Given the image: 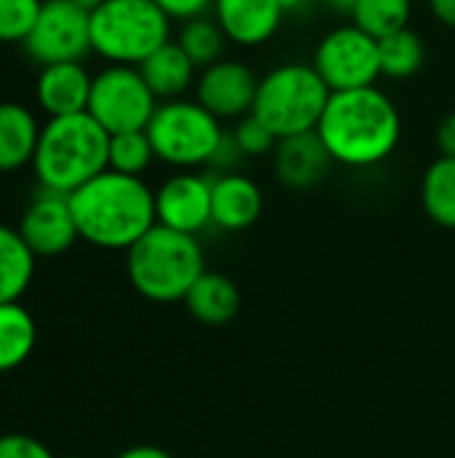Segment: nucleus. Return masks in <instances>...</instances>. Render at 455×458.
I'll list each match as a JSON object with an SVG mask.
<instances>
[{
  "instance_id": "34",
  "label": "nucleus",
  "mask_w": 455,
  "mask_h": 458,
  "mask_svg": "<svg viewBox=\"0 0 455 458\" xmlns=\"http://www.w3.org/2000/svg\"><path fill=\"white\" fill-rule=\"evenodd\" d=\"M115 458H172V454H166L164 448H156V445H134V448L121 451Z\"/></svg>"
},
{
  "instance_id": "27",
  "label": "nucleus",
  "mask_w": 455,
  "mask_h": 458,
  "mask_svg": "<svg viewBox=\"0 0 455 458\" xmlns=\"http://www.w3.org/2000/svg\"><path fill=\"white\" fill-rule=\"evenodd\" d=\"M156 161V150L150 145L147 131H123V134H110V153H107V169L129 174V177H142L150 164Z\"/></svg>"
},
{
  "instance_id": "1",
  "label": "nucleus",
  "mask_w": 455,
  "mask_h": 458,
  "mask_svg": "<svg viewBox=\"0 0 455 458\" xmlns=\"http://www.w3.org/2000/svg\"><path fill=\"white\" fill-rule=\"evenodd\" d=\"M335 164L370 169L394 156L402 140V115L394 99L378 89L335 91L316 126Z\"/></svg>"
},
{
  "instance_id": "4",
  "label": "nucleus",
  "mask_w": 455,
  "mask_h": 458,
  "mask_svg": "<svg viewBox=\"0 0 455 458\" xmlns=\"http://www.w3.org/2000/svg\"><path fill=\"white\" fill-rule=\"evenodd\" d=\"M196 236L153 225L129 252L126 274L131 287L153 303L185 301L188 290L206 271Z\"/></svg>"
},
{
  "instance_id": "21",
  "label": "nucleus",
  "mask_w": 455,
  "mask_h": 458,
  "mask_svg": "<svg viewBox=\"0 0 455 458\" xmlns=\"http://www.w3.org/2000/svg\"><path fill=\"white\" fill-rule=\"evenodd\" d=\"M35 276V255L19 228L0 223V303H19Z\"/></svg>"
},
{
  "instance_id": "17",
  "label": "nucleus",
  "mask_w": 455,
  "mask_h": 458,
  "mask_svg": "<svg viewBox=\"0 0 455 458\" xmlns=\"http://www.w3.org/2000/svg\"><path fill=\"white\" fill-rule=\"evenodd\" d=\"M263 212L260 185L239 172H223L212 180V225L223 231H247Z\"/></svg>"
},
{
  "instance_id": "33",
  "label": "nucleus",
  "mask_w": 455,
  "mask_h": 458,
  "mask_svg": "<svg viewBox=\"0 0 455 458\" xmlns=\"http://www.w3.org/2000/svg\"><path fill=\"white\" fill-rule=\"evenodd\" d=\"M429 11L442 27L455 30V0H429Z\"/></svg>"
},
{
  "instance_id": "19",
  "label": "nucleus",
  "mask_w": 455,
  "mask_h": 458,
  "mask_svg": "<svg viewBox=\"0 0 455 458\" xmlns=\"http://www.w3.org/2000/svg\"><path fill=\"white\" fill-rule=\"evenodd\" d=\"M40 123L21 102H0V172H19L35 158Z\"/></svg>"
},
{
  "instance_id": "8",
  "label": "nucleus",
  "mask_w": 455,
  "mask_h": 458,
  "mask_svg": "<svg viewBox=\"0 0 455 458\" xmlns=\"http://www.w3.org/2000/svg\"><path fill=\"white\" fill-rule=\"evenodd\" d=\"M158 107L156 94L145 83L139 67L107 64L91 81V97L86 113L107 131H142L147 129Z\"/></svg>"
},
{
  "instance_id": "29",
  "label": "nucleus",
  "mask_w": 455,
  "mask_h": 458,
  "mask_svg": "<svg viewBox=\"0 0 455 458\" xmlns=\"http://www.w3.org/2000/svg\"><path fill=\"white\" fill-rule=\"evenodd\" d=\"M231 137L236 148L241 150V156H265V153H274L279 145V137L252 113L236 121Z\"/></svg>"
},
{
  "instance_id": "12",
  "label": "nucleus",
  "mask_w": 455,
  "mask_h": 458,
  "mask_svg": "<svg viewBox=\"0 0 455 458\" xmlns=\"http://www.w3.org/2000/svg\"><path fill=\"white\" fill-rule=\"evenodd\" d=\"M156 223L198 236L212 223V180L198 172H177L156 191Z\"/></svg>"
},
{
  "instance_id": "18",
  "label": "nucleus",
  "mask_w": 455,
  "mask_h": 458,
  "mask_svg": "<svg viewBox=\"0 0 455 458\" xmlns=\"http://www.w3.org/2000/svg\"><path fill=\"white\" fill-rule=\"evenodd\" d=\"M185 309L193 319L209 327H223L236 319L241 309V293L225 274L204 271L185 295Z\"/></svg>"
},
{
  "instance_id": "3",
  "label": "nucleus",
  "mask_w": 455,
  "mask_h": 458,
  "mask_svg": "<svg viewBox=\"0 0 455 458\" xmlns=\"http://www.w3.org/2000/svg\"><path fill=\"white\" fill-rule=\"evenodd\" d=\"M110 134L88 115H56L40 126L32 169L46 191L75 193L107 169Z\"/></svg>"
},
{
  "instance_id": "31",
  "label": "nucleus",
  "mask_w": 455,
  "mask_h": 458,
  "mask_svg": "<svg viewBox=\"0 0 455 458\" xmlns=\"http://www.w3.org/2000/svg\"><path fill=\"white\" fill-rule=\"evenodd\" d=\"M172 21H190L198 16H206L215 5V0H153Z\"/></svg>"
},
{
  "instance_id": "22",
  "label": "nucleus",
  "mask_w": 455,
  "mask_h": 458,
  "mask_svg": "<svg viewBox=\"0 0 455 458\" xmlns=\"http://www.w3.org/2000/svg\"><path fill=\"white\" fill-rule=\"evenodd\" d=\"M38 344L32 314L21 303H0V373L21 368Z\"/></svg>"
},
{
  "instance_id": "26",
  "label": "nucleus",
  "mask_w": 455,
  "mask_h": 458,
  "mask_svg": "<svg viewBox=\"0 0 455 458\" xmlns=\"http://www.w3.org/2000/svg\"><path fill=\"white\" fill-rule=\"evenodd\" d=\"M413 3L410 0H359V5L351 13V21L373 35L375 40H383L394 32H402L410 27Z\"/></svg>"
},
{
  "instance_id": "6",
  "label": "nucleus",
  "mask_w": 455,
  "mask_h": 458,
  "mask_svg": "<svg viewBox=\"0 0 455 458\" xmlns=\"http://www.w3.org/2000/svg\"><path fill=\"white\" fill-rule=\"evenodd\" d=\"M172 40V19L153 0H102L91 11V51L110 64L139 67Z\"/></svg>"
},
{
  "instance_id": "30",
  "label": "nucleus",
  "mask_w": 455,
  "mask_h": 458,
  "mask_svg": "<svg viewBox=\"0 0 455 458\" xmlns=\"http://www.w3.org/2000/svg\"><path fill=\"white\" fill-rule=\"evenodd\" d=\"M0 458H54V454L29 435H3L0 437Z\"/></svg>"
},
{
  "instance_id": "10",
  "label": "nucleus",
  "mask_w": 455,
  "mask_h": 458,
  "mask_svg": "<svg viewBox=\"0 0 455 458\" xmlns=\"http://www.w3.org/2000/svg\"><path fill=\"white\" fill-rule=\"evenodd\" d=\"M21 46L40 67L80 62L91 51V13L72 0H43L38 21Z\"/></svg>"
},
{
  "instance_id": "5",
  "label": "nucleus",
  "mask_w": 455,
  "mask_h": 458,
  "mask_svg": "<svg viewBox=\"0 0 455 458\" xmlns=\"http://www.w3.org/2000/svg\"><path fill=\"white\" fill-rule=\"evenodd\" d=\"M333 91L314 64L284 62L260 78L252 115H257L279 140L316 131Z\"/></svg>"
},
{
  "instance_id": "7",
  "label": "nucleus",
  "mask_w": 455,
  "mask_h": 458,
  "mask_svg": "<svg viewBox=\"0 0 455 458\" xmlns=\"http://www.w3.org/2000/svg\"><path fill=\"white\" fill-rule=\"evenodd\" d=\"M145 131L150 137L156 158L182 172L215 166L228 137L223 121L215 118L196 99L158 102Z\"/></svg>"
},
{
  "instance_id": "2",
  "label": "nucleus",
  "mask_w": 455,
  "mask_h": 458,
  "mask_svg": "<svg viewBox=\"0 0 455 458\" xmlns=\"http://www.w3.org/2000/svg\"><path fill=\"white\" fill-rule=\"evenodd\" d=\"M70 207L78 236L99 250L129 252L156 225V191L113 169L70 193Z\"/></svg>"
},
{
  "instance_id": "24",
  "label": "nucleus",
  "mask_w": 455,
  "mask_h": 458,
  "mask_svg": "<svg viewBox=\"0 0 455 458\" xmlns=\"http://www.w3.org/2000/svg\"><path fill=\"white\" fill-rule=\"evenodd\" d=\"M378 48H381V75L392 81L413 78L426 62L424 38L410 27L378 40Z\"/></svg>"
},
{
  "instance_id": "15",
  "label": "nucleus",
  "mask_w": 455,
  "mask_h": 458,
  "mask_svg": "<svg viewBox=\"0 0 455 458\" xmlns=\"http://www.w3.org/2000/svg\"><path fill=\"white\" fill-rule=\"evenodd\" d=\"M271 156H274L276 180L290 191L316 188L330 174V169L335 164L316 131L279 140V145Z\"/></svg>"
},
{
  "instance_id": "28",
  "label": "nucleus",
  "mask_w": 455,
  "mask_h": 458,
  "mask_svg": "<svg viewBox=\"0 0 455 458\" xmlns=\"http://www.w3.org/2000/svg\"><path fill=\"white\" fill-rule=\"evenodd\" d=\"M40 8L43 0H0V43H24Z\"/></svg>"
},
{
  "instance_id": "20",
  "label": "nucleus",
  "mask_w": 455,
  "mask_h": 458,
  "mask_svg": "<svg viewBox=\"0 0 455 458\" xmlns=\"http://www.w3.org/2000/svg\"><path fill=\"white\" fill-rule=\"evenodd\" d=\"M196 70L198 67L190 62L177 40L164 43L139 64V72L158 102L182 99V94L196 83Z\"/></svg>"
},
{
  "instance_id": "14",
  "label": "nucleus",
  "mask_w": 455,
  "mask_h": 458,
  "mask_svg": "<svg viewBox=\"0 0 455 458\" xmlns=\"http://www.w3.org/2000/svg\"><path fill=\"white\" fill-rule=\"evenodd\" d=\"M212 16L228 43L257 48L282 30L287 11L282 0H215Z\"/></svg>"
},
{
  "instance_id": "37",
  "label": "nucleus",
  "mask_w": 455,
  "mask_h": 458,
  "mask_svg": "<svg viewBox=\"0 0 455 458\" xmlns=\"http://www.w3.org/2000/svg\"><path fill=\"white\" fill-rule=\"evenodd\" d=\"M72 3H78L80 8H86V11L91 13L94 8H99V3H102V0H72Z\"/></svg>"
},
{
  "instance_id": "11",
  "label": "nucleus",
  "mask_w": 455,
  "mask_h": 458,
  "mask_svg": "<svg viewBox=\"0 0 455 458\" xmlns=\"http://www.w3.org/2000/svg\"><path fill=\"white\" fill-rule=\"evenodd\" d=\"M260 78L239 59H220L196 78V102L220 121H239L252 113Z\"/></svg>"
},
{
  "instance_id": "9",
  "label": "nucleus",
  "mask_w": 455,
  "mask_h": 458,
  "mask_svg": "<svg viewBox=\"0 0 455 458\" xmlns=\"http://www.w3.org/2000/svg\"><path fill=\"white\" fill-rule=\"evenodd\" d=\"M311 64L333 94L367 89L381 78V48L373 35L351 21L330 30L319 40Z\"/></svg>"
},
{
  "instance_id": "16",
  "label": "nucleus",
  "mask_w": 455,
  "mask_h": 458,
  "mask_svg": "<svg viewBox=\"0 0 455 458\" xmlns=\"http://www.w3.org/2000/svg\"><path fill=\"white\" fill-rule=\"evenodd\" d=\"M91 81L94 75H88V70L80 62L46 64L40 67L35 83L38 105L48 113V118L86 113L91 97Z\"/></svg>"
},
{
  "instance_id": "32",
  "label": "nucleus",
  "mask_w": 455,
  "mask_h": 458,
  "mask_svg": "<svg viewBox=\"0 0 455 458\" xmlns=\"http://www.w3.org/2000/svg\"><path fill=\"white\" fill-rule=\"evenodd\" d=\"M437 148H440L442 156L455 158V110L448 113L437 126Z\"/></svg>"
},
{
  "instance_id": "36",
  "label": "nucleus",
  "mask_w": 455,
  "mask_h": 458,
  "mask_svg": "<svg viewBox=\"0 0 455 458\" xmlns=\"http://www.w3.org/2000/svg\"><path fill=\"white\" fill-rule=\"evenodd\" d=\"M282 3H284V11H287V13H298L300 8L308 5V0H282Z\"/></svg>"
},
{
  "instance_id": "25",
  "label": "nucleus",
  "mask_w": 455,
  "mask_h": 458,
  "mask_svg": "<svg viewBox=\"0 0 455 458\" xmlns=\"http://www.w3.org/2000/svg\"><path fill=\"white\" fill-rule=\"evenodd\" d=\"M177 43L180 48L190 56V62L204 70L215 62L223 59V51H225V32L220 30V24L215 21V16H198V19H190V21H182L180 32H177Z\"/></svg>"
},
{
  "instance_id": "35",
  "label": "nucleus",
  "mask_w": 455,
  "mask_h": 458,
  "mask_svg": "<svg viewBox=\"0 0 455 458\" xmlns=\"http://www.w3.org/2000/svg\"><path fill=\"white\" fill-rule=\"evenodd\" d=\"M324 5L335 13H343V16H351L354 8L359 5V0H324Z\"/></svg>"
},
{
  "instance_id": "13",
  "label": "nucleus",
  "mask_w": 455,
  "mask_h": 458,
  "mask_svg": "<svg viewBox=\"0 0 455 458\" xmlns=\"http://www.w3.org/2000/svg\"><path fill=\"white\" fill-rule=\"evenodd\" d=\"M19 233L35 258H56L67 252L80 239L70 196L40 188V193L29 201V207L21 215Z\"/></svg>"
},
{
  "instance_id": "23",
  "label": "nucleus",
  "mask_w": 455,
  "mask_h": 458,
  "mask_svg": "<svg viewBox=\"0 0 455 458\" xmlns=\"http://www.w3.org/2000/svg\"><path fill=\"white\" fill-rule=\"evenodd\" d=\"M421 207L440 228H455V158L440 156L421 177Z\"/></svg>"
}]
</instances>
